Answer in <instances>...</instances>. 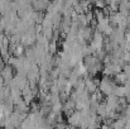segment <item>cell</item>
Wrapping results in <instances>:
<instances>
[{
  "label": "cell",
  "mask_w": 130,
  "mask_h": 129,
  "mask_svg": "<svg viewBox=\"0 0 130 129\" xmlns=\"http://www.w3.org/2000/svg\"><path fill=\"white\" fill-rule=\"evenodd\" d=\"M128 28H129V29H130V23H129V25H128Z\"/></svg>",
  "instance_id": "14"
},
{
  "label": "cell",
  "mask_w": 130,
  "mask_h": 129,
  "mask_svg": "<svg viewBox=\"0 0 130 129\" xmlns=\"http://www.w3.org/2000/svg\"><path fill=\"white\" fill-rule=\"evenodd\" d=\"M119 11L126 17L130 15V1L129 0H121L119 4Z\"/></svg>",
  "instance_id": "8"
},
{
  "label": "cell",
  "mask_w": 130,
  "mask_h": 129,
  "mask_svg": "<svg viewBox=\"0 0 130 129\" xmlns=\"http://www.w3.org/2000/svg\"><path fill=\"white\" fill-rule=\"evenodd\" d=\"M99 85H100V80L97 79H92L91 76H87L85 79V89L90 95L95 94L99 90Z\"/></svg>",
  "instance_id": "3"
},
{
  "label": "cell",
  "mask_w": 130,
  "mask_h": 129,
  "mask_svg": "<svg viewBox=\"0 0 130 129\" xmlns=\"http://www.w3.org/2000/svg\"><path fill=\"white\" fill-rule=\"evenodd\" d=\"M99 128H100V127H97V125H95V124H90L86 129H99Z\"/></svg>",
  "instance_id": "13"
},
{
  "label": "cell",
  "mask_w": 130,
  "mask_h": 129,
  "mask_svg": "<svg viewBox=\"0 0 130 129\" xmlns=\"http://www.w3.org/2000/svg\"><path fill=\"white\" fill-rule=\"evenodd\" d=\"M78 1H82V0H78Z\"/></svg>",
  "instance_id": "15"
},
{
  "label": "cell",
  "mask_w": 130,
  "mask_h": 129,
  "mask_svg": "<svg viewBox=\"0 0 130 129\" xmlns=\"http://www.w3.org/2000/svg\"><path fill=\"white\" fill-rule=\"evenodd\" d=\"M81 120H82V114H81L80 110H75V111L68 117V124L72 125V127H77V128H80Z\"/></svg>",
  "instance_id": "6"
},
{
  "label": "cell",
  "mask_w": 130,
  "mask_h": 129,
  "mask_svg": "<svg viewBox=\"0 0 130 129\" xmlns=\"http://www.w3.org/2000/svg\"><path fill=\"white\" fill-rule=\"evenodd\" d=\"M116 82L114 80H111V77L109 76H104L100 80V85H99V90L101 91L102 95L109 96V95H114L115 89H116Z\"/></svg>",
  "instance_id": "2"
},
{
  "label": "cell",
  "mask_w": 130,
  "mask_h": 129,
  "mask_svg": "<svg viewBox=\"0 0 130 129\" xmlns=\"http://www.w3.org/2000/svg\"><path fill=\"white\" fill-rule=\"evenodd\" d=\"M128 75L124 72V71H121V72H119L118 75H115V82L116 84H120V85H124L126 81H128Z\"/></svg>",
  "instance_id": "9"
},
{
  "label": "cell",
  "mask_w": 130,
  "mask_h": 129,
  "mask_svg": "<svg viewBox=\"0 0 130 129\" xmlns=\"http://www.w3.org/2000/svg\"><path fill=\"white\" fill-rule=\"evenodd\" d=\"M75 110H76V101H75V100L68 99L67 101L63 103V113H64L67 117H70Z\"/></svg>",
  "instance_id": "7"
},
{
  "label": "cell",
  "mask_w": 130,
  "mask_h": 129,
  "mask_svg": "<svg viewBox=\"0 0 130 129\" xmlns=\"http://www.w3.org/2000/svg\"><path fill=\"white\" fill-rule=\"evenodd\" d=\"M4 86H5V81H4V79H3L1 74H0V89H1V87H4Z\"/></svg>",
  "instance_id": "11"
},
{
  "label": "cell",
  "mask_w": 130,
  "mask_h": 129,
  "mask_svg": "<svg viewBox=\"0 0 130 129\" xmlns=\"http://www.w3.org/2000/svg\"><path fill=\"white\" fill-rule=\"evenodd\" d=\"M104 62L96 56V54H88L84 57V65L87 70V74L90 76H95L99 72H102L104 70Z\"/></svg>",
  "instance_id": "1"
},
{
  "label": "cell",
  "mask_w": 130,
  "mask_h": 129,
  "mask_svg": "<svg viewBox=\"0 0 130 129\" xmlns=\"http://www.w3.org/2000/svg\"><path fill=\"white\" fill-rule=\"evenodd\" d=\"M49 4H51V0H32V3H30L33 10H36V11H44V10H47Z\"/></svg>",
  "instance_id": "5"
},
{
  "label": "cell",
  "mask_w": 130,
  "mask_h": 129,
  "mask_svg": "<svg viewBox=\"0 0 130 129\" xmlns=\"http://www.w3.org/2000/svg\"><path fill=\"white\" fill-rule=\"evenodd\" d=\"M125 39H126L128 42H130V29L126 32V33H125Z\"/></svg>",
  "instance_id": "12"
},
{
  "label": "cell",
  "mask_w": 130,
  "mask_h": 129,
  "mask_svg": "<svg viewBox=\"0 0 130 129\" xmlns=\"http://www.w3.org/2000/svg\"><path fill=\"white\" fill-rule=\"evenodd\" d=\"M56 52H57V41H51L49 47H48V53L56 54Z\"/></svg>",
  "instance_id": "10"
},
{
  "label": "cell",
  "mask_w": 130,
  "mask_h": 129,
  "mask_svg": "<svg viewBox=\"0 0 130 129\" xmlns=\"http://www.w3.org/2000/svg\"><path fill=\"white\" fill-rule=\"evenodd\" d=\"M0 74H1V76H3V79H4L5 84L8 85V84L14 79V76H15L17 71H15V68H14L13 66H10V65H5V67L0 71Z\"/></svg>",
  "instance_id": "4"
}]
</instances>
